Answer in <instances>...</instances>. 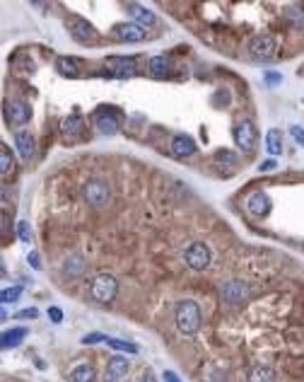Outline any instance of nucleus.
<instances>
[{
    "label": "nucleus",
    "mask_w": 304,
    "mask_h": 382,
    "mask_svg": "<svg viewBox=\"0 0 304 382\" xmlns=\"http://www.w3.org/2000/svg\"><path fill=\"white\" fill-rule=\"evenodd\" d=\"M234 143H237V148H241L244 152L254 150V145H256V128H254L251 121H241V124H237V128H234Z\"/></svg>",
    "instance_id": "9"
},
{
    "label": "nucleus",
    "mask_w": 304,
    "mask_h": 382,
    "mask_svg": "<svg viewBox=\"0 0 304 382\" xmlns=\"http://www.w3.org/2000/svg\"><path fill=\"white\" fill-rule=\"evenodd\" d=\"M285 22L292 27V29H304V8L302 5H290L285 10Z\"/></svg>",
    "instance_id": "21"
},
{
    "label": "nucleus",
    "mask_w": 304,
    "mask_h": 382,
    "mask_svg": "<svg viewBox=\"0 0 304 382\" xmlns=\"http://www.w3.org/2000/svg\"><path fill=\"white\" fill-rule=\"evenodd\" d=\"M48 319H51V322H63V310H61V307H48Z\"/></svg>",
    "instance_id": "34"
},
{
    "label": "nucleus",
    "mask_w": 304,
    "mask_h": 382,
    "mask_svg": "<svg viewBox=\"0 0 304 382\" xmlns=\"http://www.w3.org/2000/svg\"><path fill=\"white\" fill-rule=\"evenodd\" d=\"M278 51V41L273 34H256L249 41V54L254 58H273Z\"/></svg>",
    "instance_id": "5"
},
{
    "label": "nucleus",
    "mask_w": 304,
    "mask_h": 382,
    "mask_svg": "<svg viewBox=\"0 0 304 382\" xmlns=\"http://www.w3.org/2000/svg\"><path fill=\"white\" fill-rule=\"evenodd\" d=\"M265 148H268V152H271L273 158L282 152V133L278 128H271V131L265 133Z\"/></svg>",
    "instance_id": "24"
},
{
    "label": "nucleus",
    "mask_w": 304,
    "mask_h": 382,
    "mask_svg": "<svg viewBox=\"0 0 304 382\" xmlns=\"http://www.w3.org/2000/svg\"><path fill=\"white\" fill-rule=\"evenodd\" d=\"M215 160H220V162H227V165H237V155H234L232 150H217L215 152Z\"/></svg>",
    "instance_id": "31"
},
{
    "label": "nucleus",
    "mask_w": 304,
    "mask_h": 382,
    "mask_svg": "<svg viewBox=\"0 0 304 382\" xmlns=\"http://www.w3.org/2000/svg\"><path fill=\"white\" fill-rule=\"evenodd\" d=\"M15 148L20 150L24 160H32L34 150H36V143H34V135L29 131H15Z\"/></svg>",
    "instance_id": "15"
},
{
    "label": "nucleus",
    "mask_w": 304,
    "mask_h": 382,
    "mask_svg": "<svg viewBox=\"0 0 304 382\" xmlns=\"http://www.w3.org/2000/svg\"><path fill=\"white\" fill-rule=\"evenodd\" d=\"M172 71V61L167 56H152L150 58V73L155 78H167Z\"/></svg>",
    "instance_id": "19"
},
{
    "label": "nucleus",
    "mask_w": 304,
    "mask_h": 382,
    "mask_svg": "<svg viewBox=\"0 0 304 382\" xmlns=\"http://www.w3.org/2000/svg\"><path fill=\"white\" fill-rule=\"evenodd\" d=\"M106 382H119V380H116V377H111V375H109V377H106Z\"/></svg>",
    "instance_id": "42"
},
{
    "label": "nucleus",
    "mask_w": 304,
    "mask_h": 382,
    "mask_svg": "<svg viewBox=\"0 0 304 382\" xmlns=\"http://www.w3.org/2000/svg\"><path fill=\"white\" fill-rule=\"evenodd\" d=\"M249 298H251V288L246 283H241V281H230V283L222 286V300L230 307H237V305L246 303Z\"/></svg>",
    "instance_id": "7"
},
{
    "label": "nucleus",
    "mask_w": 304,
    "mask_h": 382,
    "mask_svg": "<svg viewBox=\"0 0 304 382\" xmlns=\"http://www.w3.org/2000/svg\"><path fill=\"white\" fill-rule=\"evenodd\" d=\"M15 317H17V319H36V317H39V312L34 310V307H27V310H20V312H17Z\"/></svg>",
    "instance_id": "33"
},
{
    "label": "nucleus",
    "mask_w": 304,
    "mask_h": 382,
    "mask_svg": "<svg viewBox=\"0 0 304 382\" xmlns=\"http://www.w3.org/2000/svg\"><path fill=\"white\" fill-rule=\"evenodd\" d=\"M246 382H275V373L268 366H254L249 370Z\"/></svg>",
    "instance_id": "23"
},
{
    "label": "nucleus",
    "mask_w": 304,
    "mask_h": 382,
    "mask_svg": "<svg viewBox=\"0 0 304 382\" xmlns=\"http://www.w3.org/2000/svg\"><path fill=\"white\" fill-rule=\"evenodd\" d=\"M169 150H172V155H174V158H179V160L191 158L193 152H196V141H193L191 135H186V133H176L174 138H172Z\"/></svg>",
    "instance_id": "11"
},
{
    "label": "nucleus",
    "mask_w": 304,
    "mask_h": 382,
    "mask_svg": "<svg viewBox=\"0 0 304 382\" xmlns=\"http://www.w3.org/2000/svg\"><path fill=\"white\" fill-rule=\"evenodd\" d=\"M184 259H186V264H188V269L205 271L210 266V259H213V256H210L208 245H203V242H193L191 247H186Z\"/></svg>",
    "instance_id": "4"
},
{
    "label": "nucleus",
    "mask_w": 304,
    "mask_h": 382,
    "mask_svg": "<svg viewBox=\"0 0 304 382\" xmlns=\"http://www.w3.org/2000/svg\"><path fill=\"white\" fill-rule=\"evenodd\" d=\"M126 10H128V15L136 20L138 27H152V24L157 22V17H155V12H152L150 8H143V5H138V3H128L126 5Z\"/></svg>",
    "instance_id": "13"
},
{
    "label": "nucleus",
    "mask_w": 304,
    "mask_h": 382,
    "mask_svg": "<svg viewBox=\"0 0 304 382\" xmlns=\"http://www.w3.org/2000/svg\"><path fill=\"white\" fill-rule=\"evenodd\" d=\"M176 329L184 336H193L200 329V307L193 300H181L174 312Z\"/></svg>",
    "instance_id": "1"
},
{
    "label": "nucleus",
    "mask_w": 304,
    "mask_h": 382,
    "mask_svg": "<svg viewBox=\"0 0 304 382\" xmlns=\"http://www.w3.org/2000/svg\"><path fill=\"white\" fill-rule=\"evenodd\" d=\"M17 235H20V239L22 242H27V245H32V230H29V223H17Z\"/></svg>",
    "instance_id": "30"
},
{
    "label": "nucleus",
    "mask_w": 304,
    "mask_h": 382,
    "mask_svg": "<svg viewBox=\"0 0 304 382\" xmlns=\"http://www.w3.org/2000/svg\"><path fill=\"white\" fill-rule=\"evenodd\" d=\"M10 232V218H8V213L3 211V235H8Z\"/></svg>",
    "instance_id": "39"
},
{
    "label": "nucleus",
    "mask_w": 304,
    "mask_h": 382,
    "mask_svg": "<svg viewBox=\"0 0 304 382\" xmlns=\"http://www.w3.org/2000/svg\"><path fill=\"white\" fill-rule=\"evenodd\" d=\"M140 382H157V380H155V375H152L150 370H147V373L140 375Z\"/></svg>",
    "instance_id": "41"
},
{
    "label": "nucleus",
    "mask_w": 304,
    "mask_h": 382,
    "mask_svg": "<svg viewBox=\"0 0 304 382\" xmlns=\"http://www.w3.org/2000/svg\"><path fill=\"white\" fill-rule=\"evenodd\" d=\"M63 135L65 138H80L82 131H85V121H82L80 114H72V116H68V119L63 121Z\"/></svg>",
    "instance_id": "18"
},
{
    "label": "nucleus",
    "mask_w": 304,
    "mask_h": 382,
    "mask_svg": "<svg viewBox=\"0 0 304 382\" xmlns=\"http://www.w3.org/2000/svg\"><path fill=\"white\" fill-rule=\"evenodd\" d=\"M29 264H32L34 271L41 269V262H39V254H36V252H29Z\"/></svg>",
    "instance_id": "37"
},
{
    "label": "nucleus",
    "mask_w": 304,
    "mask_h": 382,
    "mask_svg": "<svg viewBox=\"0 0 304 382\" xmlns=\"http://www.w3.org/2000/svg\"><path fill=\"white\" fill-rule=\"evenodd\" d=\"M94 124L102 133H116V128H119V116L113 112H109V109H106V112H97Z\"/></svg>",
    "instance_id": "17"
},
{
    "label": "nucleus",
    "mask_w": 304,
    "mask_h": 382,
    "mask_svg": "<svg viewBox=\"0 0 304 382\" xmlns=\"http://www.w3.org/2000/svg\"><path fill=\"white\" fill-rule=\"evenodd\" d=\"M56 71L63 75V78H78L80 71H78V61L75 58H68V56H61L56 61Z\"/></svg>",
    "instance_id": "20"
},
{
    "label": "nucleus",
    "mask_w": 304,
    "mask_h": 382,
    "mask_svg": "<svg viewBox=\"0 0 304 382\" xmlns=\"http://www.w3.org/2000/svg\"><path fill=\"white\" fill-rule=\"evenodd\" d=\"M27 334H29V332H27L24 326H15V329L5 332V334H3V349H15V346H20Z\"/></svg>",
    "instance_id": "22"
},
{
    "label": "nucleus",
    "mask_w": 304,
    "mask_h": 382,
    "mask_svg": "<svg viewBox=\"0 0 304 382\" xmlns=\"http://www.w3.org/2000/svg\"><path fill=\"white\" fill-rule=\"evenodd\" d=\"M265 80H268L271 85H275V82H280V75H278V73H268V75H265Z\"/></svg>",
    "instance_id": "40"
},
{
    "label": "nucleus",
    "mask_w": 304,
    "mask_h": 382,
    "mask_svg": "<svg viewBox=\"0 0 304 382\" xmlns=\"http://www.w3.org/2000/svg\"><path fill=\"white\" fill-rule=\"evenodd\" d=\"M162 380H164V382H181L174 370H164V373H162Z\"/></svg>",
    "instance_id": "36"
},
{
    "label": "nucleus",
    "mask_w": 304,
    "mask_h": 382,
    "mask_svg": "<svg viewBox=\"0 0 304 382\" xmlns=\"http://www.w3.org/2000/svg\"><path fill=\"white\" fill-rule=\"evenodd\" d=\"M5 119H8L10 126H24L32 119V109L22 99H12V102L5 104Z\"/></svg>",
    "instance_id": "8"
},
{
    "label": "nucleus",
    "mask_w": 304,
    "mask_h": 382,
    "mask_svg": "<svg viewBox=\"0 0 304 382\" xmlns=\"http://www.w3.org/2000/svg\"><path fill=\"white\" fill-rule=\"evenodd\" d=\"M290 133H292V138H295L297 143H299V145L304 148V128H299V126H290Z\"/></svg>",
    "instance_id": "35"
},
{
    "label": "nucleus",
    "mask_w": 304,
    "mask_h": 382,
    "mask_svg": "<svg viewBox=\"0 0 304 382\" xmlns=\"http://www.w3.org/2000/svg\"><path fill=\"white\" fill-rule=\"evenodd\" d=\"M65 24H68V29H70L75 41H80V44H97V41H99V34L94 32V27H92L87 20H82V17L72 15L65 20Z\"/></svg>",
    "instance_id": "3"
},
{
    "label": "nucleus",
    "mask_w": 304,
    "mask_h": 382,
    "mask_svg": "<svg viewBox=\"0 0 304 382\" xmlns=\"http://www.w3.org/2000/svg\"><path fill=\"white\" fill-rule=\"evenodd\" d=\"M113 37L119 41H143L145 29L138 27L136 22L133 24H116V27H113Z\"/></svg>",
    "instance_id": "14"
},
{
    "label": "nucleus",
    "mask_w": 304,
    "mask_h": 382,
    "mask_svg": "<svg viewBox=\"0 0 304 382\" xmlns=\"http://www.w3.org/2000/svg\"><path fill=\"white\" fill-rule=\"evenodd\" d=\"M246 208L251 215H256V218H263V215L271 213V199H268V194L265 191H254L246 201Z\"/></svg>",
    "instance_id": "12"
},
{
    "label": "nucleus",
    "mask_w": 304,
    "mask_h": 382,
    "mask_svg": "<svg viewBox=\"0 0 304 382\" xmlns=\"http://www.w3.org/2000/svg\"><path fill=\"white\" fill-rule=\"evenodd\" d=\"M70 380L72 382H92V380H94V368H92V366H78V368H72Z\"/></svg>",
    "instance_id": "27"
},
{
    "label": "nucleus",
    "mask_w": 304,
    "mask_h": 382,
    "mask_svg": "<svg viewBox=\"0 0 304 382\" xmlns=\"http://www.w3.org/2000/svg\"><path fill=\"white\" fill-rule=\"evenodd\" d=\"M130 366H128V358H121V356H113V358H109V375L111 377H123V375H128Z\"/></svg>",
    "instance_id": "25"
},
{
    "label": "nucleus",
    "mask_w": 304,
    "mask_h": 382,
    "mask_svg": "<svg viewBox=\"0 0 304 382\" xmlns=\"http://www.w3.org/2000/svg\"><path fill=\"white\" fill-rule=\"evenodd\" d=\"M82 191H85L87 203H89V206H94V208H102V206H106V203L111 201V191H109V186H106L102 179H89Z\"/></svg>",
    "instance_id": "6"
},
{
    "label": "nucleus",
    "mask_w": 304,
    "mask_h": 382,
    "mask_svg": "<svg viewBox=\"0 0 304 382\" xmlns=\"http://www.w3.org/2000/svg\"><path fill=\"white\" fill-rule=\"evenodd\" d=\"M85 269H87V264H85V259L80 254H70L63 262V273L68 279H80L82 273H85Z\"/></svg>",
    "instance_id": "16"
},
{
    "label": "nucleus",
    "mask_w": 304,
    "mask_h": 382,
    "mask_svg": "<svg viewBox=\"0 0 304 382\" xmlns=\"http://www.w3.org/2000/svg\"><path fill=\"white\" fill-rule=\"evenodd\" d=\"M116 293H119V283H116V279L109 276V273H99V276L92 281V288H89V295L102 305L111 303L113 298H116Z\"/></svg>",
    "instance_id": "2"
},
{
    "label": "nucleus",
    "mask_w": 304,
    "mask_h": 382,
    "mask_svg": "<svg viewBox=\"0 0 304 382\" xmlns=\"http://www.w3.org/2000/svg\"><path fill=\"white\" fill-rule=\"evenodd\" d=\"M106 343L116 351H123V353H138V346L130 341H123V339H106Z\"/></svg>",
    "instance_id": "28"
},
{
    "label": "nucleus",
    "mask_w": 304,
    "mask_h": 382,
    "mask_svg": "<svg viewBox=\"0 0 304 382\" xmlns=\"http://www.w3.org/2000/svg\"><path fill=\"white\" fill-rule=\"evenodd\" d=\"M261 172H271V169H275V160H265V162H261Z\"/></svg>",
    "instance_id": "38"
},
{
    "label": "nucleus",
    "mask_w": 304,
    "mask_h": 382,
    "mask_svg": "<svg viewBox=\"0 0 304 382\" xmlns=\"http://www.w3.org/2000/svg\"><path fill=\"white\" fill-rule=\"evenodd\" d=\"M20 295H22V288H20V286H15V288H3V293H0V300H3V305H10V303H15Z\"/></svg>",
    "instance_id": "29"
},
{
    "label": "nucleus",
    "mask_w": 304,
    "mask_h": 382,
    "mask_svg": "<svg viewBox=\"0 0 304 382\" xmlns=\"http://www.w3.org/2000/svg\"><path fill=\"white\" fill-rule=\"evenodd\" d=\"M106 63L111 65V71L106 73L109 78H119V80H126V78H133L136 75V61L133 58H109Z\"/></svg>",
    "instance_id": "10"
},
{
    "label": "nucleus",
    "mask_w": 304,
    "mask_h": 382,
    "mask_svg": "<svg viewBox=\"0 0 304 382\" xmlns=\"http://www.w3.org/2000/svg\"><path fill=\"white\" fill-rule=\"evenodd\" d=\"M15 169V160H12V152H10L8 145L0 148V175L3 177H10V172Z\"/></svg>",
    "instance_id": "26"
},
{
    "label": "nucleus",
    "mask_w": 304,
    "mask_h": 382,
    "mask_svg": "<svg viewBox=\"0 0 304 382\" xmlns=\"http://www.w3.org/2000/svg\"><path fill=\"white\" fill-rule=\"evenodd\" d=\"M106 339H109V336H104V334H97V332H92V334L82 336V343H85V346H92V343H99V341H104V343H106Z\"/></svg>",
    "instance_id": "32"
}]
</instances>
